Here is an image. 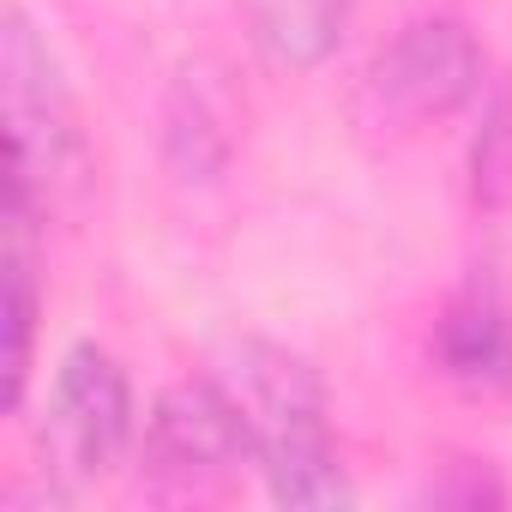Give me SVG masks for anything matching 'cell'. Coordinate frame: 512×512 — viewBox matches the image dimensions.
Here are the masks:
<instances>
[{
  "label": "cell",
  "instance_id": "cell-1",
  "mask_svg": "<svg viewBox=\"0 0 512 512\" xmlns=\"http://www.w3.org/2000/svg\"><path fill=\"white\" fill-rule=\"evenodd\" d=\"M217 374L241 398L260 476L284 506H350V476L326 422V386L302 356L278 344H241Z\"/></svg>",
  "mask_w": 512,
  "mask_h": 512
},
{
  "label": "cell",
  "instance_id": "cell-2",
  "mask_svg": "<svg viewBox=\"0 0 512 512\" xmlns=\"http://www.w3.org/2000/svg\"><path fill=\"white\" fill-rule=\"evenodd\" d=\"M0 85H7V127H13V181H7V217L13 223H43L61 181L79 169V121L73 97L61 85V67L49 43L13 13L7 19V49H0Z\"/></svg>",
  "mask_w": 512,
  "mask_h": 512
},
{
  "label": "cell",
  "instance_id": "cell-3",
  "mask_svg": "<svg viewBox=\"0 0 512 512\" xmlns=\"http://www.w3.org/2000/svg\"><path fill=\"white\" fill-rule=\"evenodd\" d=\"M482 49L470 37L464 19L452 13H422L410 19L368 67V109L380 127H434L452 121L458 109H470L482 97Z\"/></svg>",
  "mask_w": 512,
  "mask_h": 512
},
{
  "label": "cell",
  "instance_id": "cell-4",
  "mask_svg": "<svg viewBox=\"0 0 512 512\" xmlns=\"http://www.w3.org/2000/svg\"><path fill=\"white\" fill-rule=\"evenodd\" d=\"M127 440H133V386H127L121 362L97 344L67 350L55 380H49L43 422H37L43 470L61 488L97 482L121 464Z\"/></svg>",
  "mask_w": 512,
  "mask_h": 512
},
{
  "label": "cell",
  "instance_id": "cell-5",
  "mask_svg": "<svg viewBox=\"0 0 512 512\" xmlns=\"http://www.w3.org/2000/svg\"><path fill=\"white\" fill-rule=\"evenodd\" d=\"M139 458H145V476L175 482V488H205V482L235 476L241 464H260L247 410L223 374L169 386L157 398V410L145 416Z\"/></svg>",
  "mask_w": 512,
  "mask_h": 512
},
{
  "label": "cell",
  "instance_id": "cell-6",
  "mask_svg": "<svg viewBox=\"0 0 512 512\" xmlns=\"http://www.w3.org/2000/svg\"><path fill=\"white\" fill-rule=\"evenodd\" d=\"M235 97L223 85L217 67H181L169 97H163V157L175 169V181L205 187L229 169L235 157Z\"/></svg>",
  "mask_w": 512,
  "mask_h": 512
},
{
  "label": "cell",
  "instance_id": "cell-7",
  "mask_svg": "<svg viewBox=\"0 0 512 512\" xmlns=\"http://www.w3.org/2000/svg\"><path fill=\"white\" fill-rule=\"evenodd\" d=\"M428 356L464 392H506L512 386V308L488 284L458 290L446 314L434 320Z\"/></svg>",
  "mask_w": 512,
  "mask_h": 512
},
{
  "label": "cell",
  "instance_id": "cell-8",
  "mask_svg": "<svg viewBox=\"0 0 512 512\" xmlns=\"http://www.w3.org/2000/svg\"><path fill=\"white\" fill-rule=\"evenodd\" d=\"M247 43L278 73H314L350 31L356 0H235Z\"/></svg>",
  "mask_w": 512,
  "mask_h": 512
},
{
  "label": "cell",
  "instance_id": "cell-9",
  "mask_svg": "<svg viewBox=\"0 0 512 512\" xmlns=\"http://www.w3.org/2000/svg\"><path fill=\"white\" fill-rule=\"evenodd\" d=\"M476 199L506 205L512 199V97L488 109V127L476 139Z\"/></svg>",
  "mask_w": 512,
  "mask_h": 512
}]
</instances>
